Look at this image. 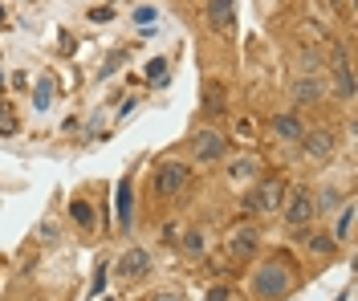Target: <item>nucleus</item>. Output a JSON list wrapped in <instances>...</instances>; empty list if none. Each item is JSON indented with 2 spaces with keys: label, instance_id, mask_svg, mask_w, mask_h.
Returning <instances> with one entry per match:
<instances>
[{
  "label": "nucleus",
  "instance_id": "423d86ee",
  "mask_svg": "<svg viewBox=\"0 0 358 301\" xmlns=\"http://www.w3.org/2000/svg\"><path fill=\"white\" fill-rule=\"evenodd\" d=\"M310 220H313V196L297 187V191L289 196V204H285V224H289V228L297 232V228H306Z\"/></svg>",
  "mask_w": 358,
  "mask_h": 301
},
{
  "label": "nucleus",
  "instance_id": "bb28decb",
  "mask_svg": "<svg viewBox=\"0 0 358 301\" xmlns=\"http://www.w3.org/2000/svg\"><path fill=\"white\" fill-rule=\"evenodd\" d=\"M208 301H228V289H224V285H216V289L208 293Z\"/></svg>",
  "mask_w": 358,
  "mask_h": 301
},
{
  "label": "nucleus",
  "instance_id": "dca6fc26",
  "mask_svg": "<svg viewBox=\"0 0 358 301\" xmlns=\"http://www.w3.org/2000/svg\"><path fill=\"white\" fill-rule=\"evenodd\" d=\"M203 110H208V115H224V86L220 82H212V86L203 90Z\"/></svg>",
  "mask_w": 358,
  "mask_h": 301
},
{
  "label": "nucleus",
  "instance_id": "7ed1b4c3",
  "mask_svg": "<svg viewBox=\"0 0 358 301\" xmlns=\"http://www.w3.org/2000/svg\"><path fill=\"white\" fill-rule=\"evenodd\" d=\"M285 204V184L281 179H265V184H257L252 191H248V200H245V212H277Z\"/></svg>",
  "mask_w": 358,
  "mask_h": 301
},
{
  "label": "nucleus",
  "instance_id": "1a4fd4ad",
  "mask_svg": "<svg viewBox=\"0 0 358 301\" xmlns=\"http://www.w3.org/2000/svg\"><path fill=\"white\" fill-rule=\"evenodd\" d=\"M208 21H212V29L228 33L236 24V0H208Z\"/></svg>",
  "mask_w": 358,
  "mask_h": 301
},
{
  "label": "nucleus",
  "instance_id": "6e6552de",
  "mask_svg": "<svg viewBox=\"0 0 358 301\" xmlns=\"http://www.w3.org/2000/svg\"><path fill=\"white\" fill-rule=\"evenodd\" d=\"M224 151H228V142H224L216 131H200V135H196V159H200V163L224 159Z\"/></svg>",
  "mask_w": 358,
  "mask_h": 301
},
{
  "label": "nucleus",
  "instance_id": "c85d7f7f",
  "mask_svg": "<svg viewBox=\"0 0 358 301\" xmlns=\"http://www.w3.org/2000/svg\"><path fill=\"white\" fill-rule=\"evenodd\" d=\"M0 86H4V73H0Z\"/></svg>",
  "mask_w": 358,
  "mask_h": 301
},
{
  "label": "nucleus",
  "instance_id": "a878e982",
  "mask_svg": "<svg viewBox=\"0 0 358 301\" xmlns=\"http://www.w3.org/2000/svg\"><path fill=\"white\" fill-rule=\"evenodd\" d=\"M134 21H143V24H151V21H155V13H151V8H138V13H134Z\"/></svg>",
  "mask_w": 358,
  "mask_h": 301
},
{
  "label": "nucleus",
  "instance_id": "a211bd4d",
  "mask_svg": "<svg viewBox=\"0 0 358 301\" xmlns=\"http://www.w3.org/2000/svg\"><path fill=\"white\" fill-rule=\"evenodd\" d=\"M17 131H21V126H17V115H13V106H8V102H0V135H4V139H13Z\"/></svg>",
  "mask_w": 358,
  "mask_h": 301
},
{
  "label": "nucleus",
  "instance_id": "cd10ccee",
  "mask_svg": "<svg viewBox=\"0 0 358 301\" xmlns=\"http://www.w3.org/2000/svg\"><path fill=\"white\" fill-rule=\"evenodd\" d=\"M0 21H4V8H0Z\"/></svg>",
  "mask_w": 358,
  "mask_h": 301
},
{
  "label": "nucleus",
  "instance_id": "39448f33",
  "mask_svg": "<svg viewBox=\"0 0 358 301\" xmlns=\"http://www.w3.org/2000/svg\"><path fill=\"white\" fill-rule=\"evenodd\" d=\"M257 249H261V236H257V228H252V224L232 228V236H228V253H232V260H252V256H257Z\"/></svg>",
  "mask_w": 358,
  "mask_h": 301
},
{
  "label": "nucleus",
  "instance_id": "4468645a",
  "mask_svg": "<svg viewBox=\"0 0 358 301\" xmlns=\"http://www.w3.org/2000/svg\"><path fill=\"white\" fill-rule=\"evenodd\" d=\"M131 179H118V224L131 228Z\"/></svg>",
  "mask_w": 358,
  "mask_h": 301
},
{
  "label": "nucleus",
  "instance_id": "2eb2a0df",
  "mask_svg": "<svg viewBox=\"0 0 358 301\" xmlns=\"http://www.w3.org/2000/svg\"><path fill=\"white\" fill-rule=\"evenodd\" d=\"M355 236V204H342V216H338V228H334V240H350Z\"/></svg>",
  "mask_w": 358,
  "mask_h": 301
},
{
  "label": "nucleus",
  "instance_id": "aec40b11",
  "mask_svg": "<svg viewBox=\"0 0 358 301\" xmlns=\"http://www.w3.org/2000/svg\"><path fill=\"white\" fill-rule=\"evenodd\" d=\"M203 244H208V240H203V232H200V228H187V232H183V249H187L192 256H200V253H203Z\"/></svg>",
  "mask_w": 358,
  "mask_h": 301
},
{
  "label": "nucleus",
  "instance_id": "412c9836",
  "mask_svg": "<svg viewBox=\"0 0 358 301\" xmlns=\"http://www.w3.org/2000/svg\"><path fill=\"white\" fill-rule=\"evenodd\" d=\"M69 216H73V224H82V228H90V224H94V208H90V204H82V200H78V204H69Z\"/></svg>",
  "mask_w": 358,
  "mask_h": 301
},
{
  "label": "nucleus",
  "instance_id": "ddd939ff",
  "mask_svg": "<svg viewBox=\"0 0 358 301\" xmlns=\"http://www.w3.org/2000/svg\"><path fill=\"white\" fill-rule=\"evenodd\" d=\"M334 78H338V94H342V98H355V73H350V66H346L342 53H338V61H334Z\"/></svg>",
  "mask_w": 358,
  "mask_h": 301
},
{
  "label": "nucleus",
  "instance_id": "f3484780",
  "mask_svg": "<svg viewBox=\"0 0 358 301\" xmlns=\"http://www.w3.org/2000/svg\"><path fill=\"white\" fill-rule=\"evenodd\" d=\"M346 200H342V191H334V187H326L317 200H313V212H334V208H342Z\"/></svg>",
  "mask_w": 358,
  "mask_h": 301
},
{
  "label": "nucleus",
  "instance_id": "4be33fe9",
  "mask_svg": "<svg viewBox=\"0 0 358 301\" xmlns=\"http://www.w3.org/2000/svg\"><path fill=\"white\" fill-rule=\"evenodd\" d=\"M163 73H167V57H151L147 61V78L151 82H163Z\"/></svg>",
  "mask_w": 358,
  "mask_h": 301
},
{
  "label": "nucleus",
  "instance_id": "20e7f679",
  "mask_svg": "<svg viewBox=\"0 0 358 301\" xmlns=\"http://www.w3.org/2000/svg\"><path fill=\"white\" fill-rule=\"evenodd\" d=\"M334 147H338V139H334L330 126H317V131H306V135H301V151H306L313 163H326L334 155Z\"/></svg>",
  "mask_w": 358,
  "mask_h": 301
},
{
  "label": "nucleus",
  "instance_id": "f03ea898",
  "mask_svg": "<svg viewBox=\"0 0 358 301\" xmlns=\"http://www.w3.org/2000/svg\"><path fill=\"white\" fill-rule=\"evenodd\" d=\"M187 184H192V171H187V163L163 159V163L155 167V191H159V196H179Z\"/></svg>",
  "mask_w": 358,
  "mask_h": 301
},
{
  "label": "nucleus",
  "instance_id": "f257e3e1",
  "mask_svg": "<svg viewBox=\"0 0 358 301\" xmlns=\"http://www.w3.org/2000/svg\"><path fill=\"white\" fill-rule=\"evenodd\" d=\"M289 285H293V277H289V269L285 265H277V260H265L261 269H257V277H252V289L261 293V298H285L289 293Z\"/></svg>",
  "mask_w": 358,
  "mask_h": 301
},
{
  "label": "nucleus",
  "instance_id": "f8f14e48",
  "mask_svg": "<svg viewBox=\"0 0 358 301\" xmlns=\"http://www.w3.org/2000/svg\"><path fill=\"white\" fill-rule=\"evenodd\" d=\"M53 78H49V73H45V78H37V86H33V110H37V115H45V110H49V106H53Z\"/></svg>",
  "mask_w": 358,
  "mask_h": 301
},
{
  "label": "nucleus",
  "instance_id": "0eeeda50",
  "mask_svg": "<svg viewBox=\"0 0 358 301\" xmlns=\"http://www.w3.org/2000/svg\"><path fill=\"white\" fill-rule=\"evenodd\" d=\"M151 273V256L143 253V249H131V253H122V260H118V277L127 281H138Z\"/></svg>",
  "mask_w": 358,
  "mask_h": 301
},
{
  "label": "nucleus",
  "instance_id": "5701e85b",
  "mask_svg": "<svg viewBox=\"0 0 358 301\" xmlns=\"http://www.w3.org/2000/svg\"><path fill=\"white\" fill-rule=\"evenodd\" d=\"M334 244H338L334 236H310V249H313V253H334Z\"/></svg>",
  "mask_w": 358,
  "mask_h": 301
},
{
  "label": "nucleus",
  "instance_id": "393cba45",
  "mask_svg": "<svg viewBox=\"0 0 358 301\" xmlns=\"http://www.w3.org/2000/svg\"><path fill=\"white\" fill-rule=\"evenodd\" d=\"M155 301H183V293H176V289H159Z\"/></svg>",
  "mask_w": 358,
  "mask_h": 301
},
{
  "label": "nucleus",
  "instance_id": "c756f323",
  "mask_svg": "<svg viewBox=\"0 0 358 301\" xmlns=\"http://www.w3.org/2000/svg\"><path fill=\"white\" fill-rule=\"evenodd\" d=\"M334 4H342V0H334Z\"/></svg>",
  "mask_w": 358,
  "mask_h": 301
},
{
  "label": "nucleus",
  "instance_id": "b1692460",
  "mask_svg": "<svg viewBox=\"0 0 358 301\" xmlns=\"http://www.w3.org/2000/svg\"><path fill=\"white\" fill-rule=\"evenodd\" d=\"M102 289H106V265L94 273V293H102Z\"/></svg>",
  "mask_w": 358,
  "mask_h": 301
},
{
  "label": "nucleus",
  "instance_id": "9d476101",
  "mask_svg": "<svg viewBox=\"0 0 358 301\" xmlns=\"http://www.w3.org/2000/svg\"><path fill=\"white\" fill-rule=\"evenodd\" d=\"M293 98H297V102H306V106H310V102H322V98H326V86H322V78H313V73H301V78L293 82Z\"/></svg>",
  "mask_w": 358,
  "mask_h": 301
},
{
  "label": "nucleus",
  "instance_id": "6ab92c4d",
  "mask_svg": "<svg viewBox=\"0 0 358 301\" xmlns=\"http://www.w3.org/2000/svg\"><path fill=\"white\" fill-rule=\"evenodd\" d=\"M228 175H232V179H252V175H257V159H236L228 167Z\"/></svg>",
  "mask_w": 358,
  "mask_h": 301
},
{
  "label": "nucleus",
  "instance_id": "9b49d317",
  "mask_svg": "<svg viewBox=\"0 0 358 301\" xmlns=\"http://www.w3.org/2000/svg\"><path fill=\"white\" fill-rule=\"evenodd\" d=\"M273 131H277L285 142H301V135H306V126H301L297 115H277L273 118Z\"/></svg>",
  "mask_w": 358,
  "mask_h": 301
}]
</instances>
